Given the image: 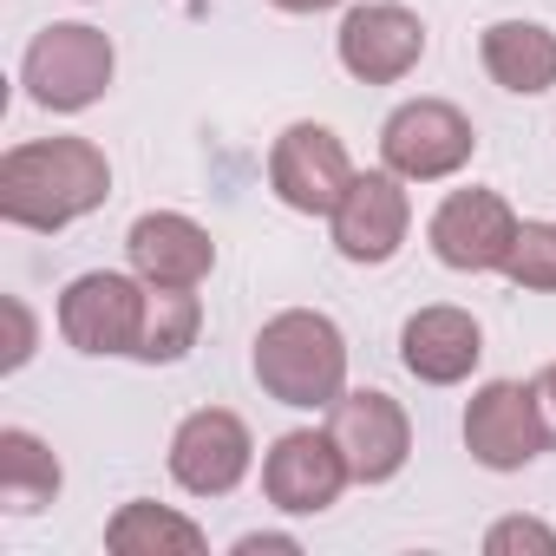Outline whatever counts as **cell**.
<instances>
[{
    "mask_svg": "<svg viewBox=\"0 0 556 556\" xmlns=\"http://www.w3.org/2000/svg\"><path fill=\"white\" fill-rule=\"evenodd\" d=\"M112 197V164L92 138H34L0 157V216L14 229H66Z\"/></svg>",
    "mask_w": 556,
    "mask_h": 556,
    "instance_id": "1",
    "label": "cell"
},
{
    "mask_svg": "<svg viewBox=\"0 0 556 556\" xmlns=\"http://www.w3.org/2000/svg\"><path fill=\"white\" fill-rule=\"evenodd\" d=\"M255 380L275 406L321 413L348 393V334L321 308H282L255 334Z\"/></svg>",
    "mask_w": 556,
    "mask_h": 556,
    "instance_id": "2",
    "label": "cell"
},
{
    "mask_svg": "<svg viewBox=\"0 0 556 556\" xmlns=\"http://www.w3.org/2000/svg\"><path fill=\"white\" fill-rule=\"evenodd\" d=\"M112 73H118V53L99 27L86 21H60L47 34H34L27 60H21V86L40 112H86L112 92Z\"/></svg>",
    "mask_w": 556,
    "mask_h": 556,
    "instance_id": "3",
    "label": "cell"
},
{
    "mask_svg": "<svg viewBox=\"0 0 556 556\" xmlns=\"http://www.w3.org/2000/svg\"><path fill=\"white\" fill-rule=\"evenodd\" d=\"M478 151L471 118L452 99H406L387 125H380V164L406 184H439L458 177Z\"/></svg>",
    "mask_w": 556,
    "mask_h": 556,
    "instance_id": "4",
    "label": "cell"
},
{
    "mask_svg": "<svg viewBox=\"0 0 556 556\" xmlns=\"http://www.w3.org/2000/svg\"><path fill=\"white\" fill-rule=\"evenodd\" d=\"M144 302H151L144 275H118V268L73 275L66 295H60V334H66V348H79L92 361L131 354L138 328H144Z\"/></svg>",
    "mask_w": 556,
    "mask_h": 556,
    "instance_id": "5",
    "label": "cell"
},
{
    "mask_svg": "<svg viewBox=\"0 0 556 556\" xmlns=\"http://www.w3.org/2000/svg\"><path fill=\"white\" fill-rule=\"evenodd\" d=\"M517 210L497 197V190H452L439 210H432V223H426V242H432V255L445 262V268H458V275H504V262H510V249H517Z\"/></svg>",
    "mask_w": 556,
    "mask_h": 556,
    "instance_id": "6",
    "label": "cell"
},
{
    "mask_svg": "<svg viewBox=\"0 0 556 556\" xmlns=\"http://www.w3.org/2000/svg\"><path fill=\"white\" fill-rule=\"evenodd\" d=\"M348 184H354V157H348L341 131L302 118V125H289L282 138H275V151H268V190L282 197L295 216H334V203H341Z\"/></svg>",
    "mask_w": 556,
    "mask_h": 556,
    "instance_id": "7",
    "label": "cell"
},
{
    "mask_svg": "<svg viewBox=\"0 0 556 556\" xmlns=\"http://www.w3.org/2000/svg\"><path fill=\"white\" fill-rule=\"evenodd\" d=\"M328 413H334L328 432H334L354 484H393L406 471V458H413V419H406V406L393 393L361 387V393H341Z\"/></svg>",
    "mask_w": 556,
    "mask_h": 556,
    "instance_id": "8",
    "label": "cell"
},
{
    "mask_svg": "<svg viewBox=\"0 0 556 556\" xmlns=\"http://www.w3.org/2000/svg\"><path fill=\"white\" fill-rule=\"evenodd\" d=\"M334 249L361 268H380L406 249V229H413V197H406V177L393 170H354V184L341 190L334 216Z\"/></svg>",
    "mask_w": 556,
    "mask_h": 556,
    "instance_id": "9",
    "label": "cell"
},
{
    "mask_svg": "<svg viewBox=\"0 0 556 556\" xmlns=\"http://www.w3.org/2000/svg\"><path fill=\"white\" fill-rule=\"evenodd\" d=\"M348 484H354V471H348L334 432H282L262 458V497L289 517H321L328 504H341Z\"/></svg>",
    "mask_w": 556,
    "mask_h": 556,
    "instance_id": "10",
    "label": "cell"
},
{
    "mask_svg": "<svg viewBox=\"0 0 556 556\" xmlns=\"http://www.w3.org/2000/svg\"><path fill=\"white\" fill-rule=\"evenodd\" d=\"M334 53L361 86H400L426 60V21L400 0H367V8H348Z\"/></svg>",
    "mask_w": 556,
    "mask_h": 556,
    "instance_id": "11",
    "label": "cell"
},
{
    "mask_svg": "<svg viewBox=\"0 0 556 556\" xmlns=\"http://www.w3.org/2000/svg\"><path fill=\"white\" fill-rule=\"evenodd\" d=\"M465 452L484 471H523L536 452H549L536 393L517 387V380H484L465 406Z\"/></svg>",
    "mask_w": 556,
    "mask_h": 556,
    "instance_id": "12",
    "label": "cell"
},
{
    "mask_svg": "<svg viewBox=\"0 0 556 556\" xmlns=\"http://www.w3.org/2000/svg\"><path fill=\"white\" fill-rule=\"evenodd\" d=\"M255 465V439L229 406H203L170 432V478L190 497H229Z\"/></svg>",
    "mask_w": 556,
    "mask_h": 556,
    "instance_id": "13",
    "label": "cell"
},
{
    "mask_svg": "<svg viewBox=\"0 0 556 556\" xmlns=\"http://www.w3.org/2000/svg\"><path fill=\"white\" fill-rule=\"evenodd\" d=\"M131 275H144L151 289H197L216 268V242L203 223H190L184 210H144L125 236Z\"/></svg>",
    "mask_w": 556,
    "mask_h": 556,
    "instance_id": "14",
    "label": "cell"
},
{
    "mask_svg": "<svg viewBox=\"0 0 556 556\" xmlns=\"http://www.w3.org/2000/svg\"><path fill=\"white\" fill-rule=\"evenodd\" d=\"M400 361L413 380L426 387H458L471 380V367L484 361V328L465 308H419L400 328Z\"/></svg>",
    "mask_w": 556,
    "mask_h": 556,
    "instance_id": "15",
    "label": "cell"
},
{
    "mask_svg": "<svg viewBox=\"0 0 556 556\" xmlns=\"http://www.w3.org/2000/svg\"><path fill=\"white\" fill-rule=\"evenodd\" d=\"M478 60L491 73V86H504L517 99H536L556 86V34L543 21H491L478 34Z\"/></svg>",
    "mask_w": 556,
    "mask_h": 556,
    "instance_id": "16",
    "label": "cell"
},
{
    "mask_svg": "<svg viewBox=\"0 0 556 556\" xmlns=\"http://www.w3.org/2000/svg\"><path fill=\"white\" fill-rule=\"evenodd\" d=\"M105 549H112V556H203L210 536H203V523H190L184 510L151 504V497H131V504H118V517L105 523Z\"/></svg>",
    "mask_w": 556,
    "mask_h": 556,
    "instance_id": "17",
    "label": "cell"
},
{
    "mask_svg": "<svg viewBox=\"0 0 556 556\" xmlns=\"http://www.w3.org/2000/svg\"><path fill=\"white\" fill-rule=\"evenodd\" d=\"M60 484H66V471H60V458H53V445L40 432H27V426L0 432V504L14 517L47 510L60 497Z\"/></svg>",
    "mask_w": 556,
    "mask_h": 556,
    "instance_id": "18",
    "label": "cell"
},
{
    "mask_svg": "<svg viewBox=\"0 0 556 556\" xmlns=\"http://www.w3.org/2000/svg\"><path fill=\"white\" fill-rule=\"evenodd\" d=\"M197 328H203V302H197V289H151L131 361H144V367H177V361L197 348Z\"/></svg>",
    "mask_w": 556,
    "mask_h": 556,
    "instance_id": "19",
    "label": "cell"
},
{
    "mask_svg": "<svg viewBox=\"0 0 556 556\" xmlns=\"http://www.w3.org/2000/svg\"><path fill=\"white\" fill-rule=\"evenodd\" d=\"M504 275L517 289H530V295H556V223H523Z\"/></svg>",
    "mask_w": 556,
    "mask_h": 556,
    "instance_id": "20",
    "label": "cell"
},
{
    "mask_svg": "<svg viewBox=\"0 0 556 556\" xmlns=\"http://www.w3.org/2000/svg\"><path fill=\"white\" fill-rule=\"evenodd\" d=\"M484 556H556V530L543 517H497L484 530Z\"/></svg>",
    "mask_w": 556,
    "mask_h": 556,
    "instance_id": "21",
    "label": "cell"
},
{
    "mask_svg": "<svg viewBox=\"0 0 556 556\" xmlns=\"http://www.w3.org/2000/svg\"><path fill=\"white\" fill-rule=\"evenodd\" d=\"M0 315H8V354H0V367H8V374H21V367L34 361V341H40V328H34V308H27L21 295H8V302H0Z\"/></svg>",
    "mask_w": 556,
    "mask_h": 556,
    "instance_id": "22",
    "label": "cell"
},
{
    "mask_svg": "<svg viewBox=\"0 0 556 556\" xmlns=\"http://www.w3.org/2000/svg\"><path fill=\"white\" fill-rule=\"evenodd\" d=\"M302 543L295 536H275V530H249V536H236V556H295Z\"/></svg>",
    "mask_w": 556,
    "mask_h": 556,
    "instance_id": "23",
    "label": "cell"
},
{
    "mask_svg": "<svg viewBox=\"0 0 556 556\" xmlns=\"http://www.w3.org/2000/svg\"><path fill=\"white\" fill-rule=\"evenodd\" d=\"M530 393H536V413H543V432H549V445H556V361L530 380Z\"/></svg>",
    "mask_w": 556,
    "mask_h": 556,
    "instance_id": "24",
    "label": "cell"
},
{
    "mask_svg": "<svg viewBox=\"0 0 556 556\" xmlns=\"http://www.w3.org/2000/svg\"><path fill=\"white\" fill-rule=\"evenodd\" d=\"M268 8H282V14H328V8H341V0H268Z\"/></svg>",
    "mask_w": 556,
    "mask_h": 556,
    "instance_id": "25",
    "label": "cell"
}]
</instances>
